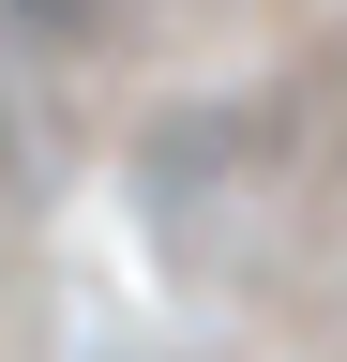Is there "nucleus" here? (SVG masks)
I'll use <instances>...</instances> for the list:
<instances>
[{
  "label": "nucleus",
  "instance_id": "f257e3e1",
  "mask_svg": "<svg viewBox=\"0 0 347 362\" xmlns=\"http://www.w3.org/2000/svg\"><path fill=\"white\" fill-rule=\"evenodd\" d=\"M16 30H46V45H76V30H106V0H0Z\"/></svg>",
  "mask_w": 347,
  "mask_h": 362
}]
</instances>
